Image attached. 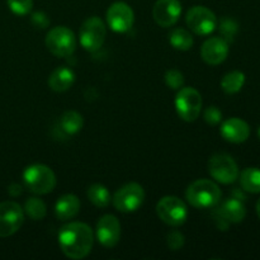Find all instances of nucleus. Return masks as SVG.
Instances as JSON below:
<instances>
[{
  "mask_svg": "<svg viewBox=\"0 0 260 260\" xmlns=\"http://www.w3.org/2000/svg\"><path fill=\"white\" fill-rule=\"evenodd\" d=\"M106 24L99 17H90L83 23L79 32L80 45L89 52H95L106 41Z\"/></svg>",
  "mask_w": 260,
  "mask_h": 260,
  "instance_id": "obj_7",
  "label": "nucleus"
},
{
  "mask_svg": "<svg viewBox=\"0 0 260 260\" xmlns=\"http://www.w3.org/2000/svg\"><path fill=\"white\" fill-rule=\"evenodd\" d=\"M135 14L132 8L123 2H116L107 10V23L117 33H126L132 28Z\"/></svg>",
  "mask_w": 260,
  "mask_h": 260,
  "instance_id": "obj_12",
  "label": "nucleus"
},
{
  "mask_svg": "<svg viewBox=\"0 0 260 260\" xmlns=\"http://www.w3.org/2000/svg\"><path fill=\"white\" fill-rule=\"evenodd\" d=\"M30 22H32L33 27L40 28V29H45L50 25V18L46 13L43 12H36L32 14V18H30Z\"/></svg>",
  "mask_w": 260,
  "mask_h": 260,
  "instance_id": "obj_31",
  "label": "nucleus"
},
{
  "mask_svg": "<svg viewBox=\"0 0 260 260\" xmlns=\"http://www.w3.org/2000/svg\"><path fill=\"white\" fill-rule=\"evenodd\" d=\"M112 201H113L116 210L119 212H135L144 203L145 190L139 183H128L117 190Z\"/></svg>",
  "mask_w": 260,
  "mask_h": 260,
  "instance_id": "obj_8",
  "label": "nucleus"
},
{
  "mask_svg": "<svg viewBox=\"0 0 260 260\" xmlns=\"http://www.w3.org/2000/svg\"><path fill=\"white\" fill-rule=\"evenodd\" d=\"M80 211V201L74 194H65L57 200L55 205V215L58 220H73Z\"/></svg>",
  "mask_w": 260,
  "mask_h": 260,
  "instance_id": "obj_18",
  "label": "nucleus"
},
{
  "mask_svg": "<svg viewBox=\"0 0 260 260\" xmlns=\"http://www.w3.org/2000/svg\"><path fill=\"white\" fill-rule=\"evenodd\" d=\"M84 119L79 112L76 111H66L60 118V128L65 135L73 136L80 132L83 128Z\"/></svg>",
  "mask_w": 260,
  "mask_h": 260,
  "instance_id": "obj_20",
  "label": "nucleus"
},
{
  "mask_svg": "<svg viewBox=\"0 0 260 260\" xmlns=\"http://www.w3.org/2000/svg\"><path fill=\"white\" fill-rule=\"evenodd\" d=\"M25 188L35 194H47L56 187V175L52 169L43 164H33L23 173Z\"/></svg>",
  "mask_w": 260,
  "mask_h": 260,
  "instance_id": "obj_3",
  "label": "nucleus"
},
{
  "mask_svg": "<svg viewBox=\"0 0 260 260\" xmlns=\"http://www.w3.org/2000/svg\"><path fill=\"white\" fill-rule=\"evenodd\" d=\"M177 113L183 121L194 122L202 111V96L194 88H180L175 98Z\"/></svg>",
  "mask_w": 260,
  "mask_h": 260,
  "instance_id": "obj_5",
  "label": "nucleus"
},
{
  "mask_svg": "<svg viewBox=\"0 0 260 260\" xmlns=\"http://www.w3.org/2000/svg\"><path fill=\"white\" fill-rule=\"evenodd\" d=\"M188 203L196 208H211L221 201V189L215 182L208 179H198L193 182L185 192Z\"/></svg>",
  "mask_w": 260,
  "mask_h": 260,
  "instance_id": "obj_2",
  "label": "nucleus"
},
{
  "mask_svg": "<svg viewBox=\"0 0 260 260\" xmlns=\"http://www.w3.org/2000/svg\"><path fill=\"white\" fill-rule=\"evenodd\" d=\"M218 215L226 223H239L245 218L246 208L238 198H229L220 206Z\"/></svg>",
  "mask_w": 260,
  "mask_h": 260,
  "instance_id": "obj_17",
  "label": "nucleus"
},
{
  "mask_svg": "<svg viewBox=\"0 0 260 260\" xmlns=\"http://www.w3.org/2000/svg\"><path fill=\"white\" fill-rule=\"evenodd\" d=\"M185 22L189 29L198 36H208L217 27L216 14L208 8L197 5L188 10Z\"/></svg>",
  "mask_w": 260,
  "mask_h": 260,
  "instance_id": "obj_10",
  "label": "nucleus"
},
{
  "mask_svg": "<svg viewBox=\"0 0 260 260\" xmlns=\"http://www.w3.org/2000/svg\"><path fill=\"white\" fill-rule=\"evenodd\" d=\"M156 213L160 220L169 226L183 225L188 217V208L180 198L167 196L156 205Z\"/></svg>",
  "mask_w": 260,
  "mask_h": 260,
  "instance_id": "obj_6",
  "label": "nucleus"
},
{
  "mask_svg": "<svg viewBox=\"0 0 260 260\" xmlns=\"http://www.w3.org/2000/svg\"><path fill=\"white\" fill-rule=\"evenodd\" d=\"M45 43L47 50L56 57H70L75 52L78 41L70 28L58 25L48 30Z\"/></svg>",
  "mask_w": 260,
  "mask_h": 260,
  "instance_id": "obj_4",
  "label": "nucleus"
},
{
  "mask_svg": "<svg viewBox=\"0 0 260 260\" xmlns=\"http://www.w3.org/2000/svg\"><path fill=\"white\" fill-rule=\"evenodd\" d=\"M220 32L223 36L222 38L226 42L233 41L236 32H238V23L235 20L230 19V18H225V19H222V22L220 24Z\"/></svg>",
  "mask_w": 260,
  "mask_h": 260,
  "instance_id": "obj_27",
  "label": "nucleus"
},
{
  "mask_svg": "<svg viewBox=\"0 0 260 260\" xmlns=\"http://www.w3.org/2000/svg\"><path fill=\"white\" fill-rule=\"evenodd\" d=\"M208 173L221 184H231L239 178V167L228 154H216L208 161Z\"/></svg>",
  "mask_w": 260,
  "mask_h": 260,
  "instance_id": "obj_9",
  "label": "nucleus"
},
{
  "mask_svg": "<svg viewBox=\"0 0 260 260\" xmlns=\"http://www.w3.org/2000/svg\"><path fill=\"white\" fill-rule=\"evenodd\" d=\"M8 7L14 14L25 15L33 8V0H8Z\"/></svg>",
  "mask_w": 260,
  "mask_h": 260,
  "instance_id": "obj_26",
  "label": "nucleus"
},
{
  "mask_svg": "<svg viewBox=\"0 0 260 260\" xmlns=\"http://www.w3.org/2000/svg\"><path fill=\"white\" fill-rule=\"evenodd\" d=\"M182 4L179 0H156L152 9L154 19L160 27H172L179 20Z\"/></svg>",
  "mask_w": 260,
  "mask_h": 260,
  "instance_id": "obj_14",
  "label": "nucleus"
},
{
  "mask_svg": "<svg viewBox=\"0 0 260 260\" xmlns=\"http://www.w3.org/2000/svg\"><path fill=\"white\" fill-rule=\"evenodd\" d=\"M240 185L245 192L260 193V169L259 168H246L239 173Z\"/></svg>",
  "mask_w": 260,
  "mask_h": 260,
  "instance_id": "obj_21",
  "label": "nucleus"
},
{
  "mask_svg": "<svg viewBox=\"0 0 260 260\" xmlns=\"http://www.w3.org/2000/svg\"><path fill=\"white\" fill-rule=\"evenodd\" d=\"M256 213H258V216L260 218V198H259L258 202H256Z\"/></svg>",
  "mask_w": 260,
  "mask_h": 260,
  "instance_id": "obj_33",
  "label": "nucleus"
},
{
  "mask_svg": "<svg viewBox=\"0 0 260 260\" xmlns=\"http://www.w3.org/2000/svg\"><path fill=\"white\" fill-rule=\"evenodd\" d=\"M165 83L169 88L179 90L184 85V76L179 70L172 69V70H168L167 74H165Z\"/></svg>",
  "mask_w": 260,
  "mask_h": 260,
  "instance_id": "obj_28",
  "label": "nucleus"
},
{
  "mask_svg": "<svg viewBox=\"0 0 260 260\" xmlns=\"http://www.w3.org/2000/svg\"><path fill=\"white\" fill-rule=\"evenodd\" d=\"M184 245V236L179 231H172V233L168 235V246H169L170 250L177 251L179 249L183 248Z\"/></svg>",
  "mask_w": 260,
  "mask_h": 260,
  "instance_id": "obj_30",
  "label": "nucleus"
},
{
  "mask_svg": "<svg viewBox=\"0 0 260 260\" xmlns=\"http://www.w3.org/2000/svg\"><path fill=\"white\" fill-rule=\"evenodd\" d=\"M258 136H259V139H260V127H259V129H258Z\"/></svg>",
  "mask_w": 260,
  "mask_h": 260,
  "instance_id": "obj_34",
  "label": "nucleus"
},
{
  "mask_svg": "<svg viewBox=\"0 0 260 260\" xmlns=\"http://www.w3.org/2000/svg\"><path fill=\"white\" fill-rule=\"evenodd\" d=\"M9 193L15 197V196H18L22 193V187H20L19 184H12L9 187Z\"/></svg>",
  "mask_w": 260,
  "mask_h": 260,
  "instance_id": "obj_32",
  "label": "nucleus"
},
{
  "mask_svg": "<svg viewBox=\"0 0 260 260\" xmlns=\"http://www.w3.org/2000/svg\"><path fill=\"white\" fill-rule=\"evenodd\" d=\"M220 134L226 141L231 144H241V142H245L250 136V127L244 119L233 117V118L226 119L221 124Z\"/></svg>",
  "mask_w": 260,
  "mask_h": 260,
  "instance_id": "obj_16",
  "label": "nucleus"
},
{
  "mask_svg": "<svg viewBox=\"0 0 260 260\" xmlns=\"http://www.w3.org/2000/svg\"><path fill=\"white\" fill-rule=\"evenodd\" d=\"M95 236L104 248H114L121 239V223L113 215H104L96 223Z\"/></svg>",
  "mask_w": 260,
  "mask_h": 260,
  "instance_id": "obj_13",
  "label": "nucleus"
},
{
  "mask_svg": "<svg viewBox=\"0 0 260 260\" xmlns=\"http://www.w3.org/2000/svg\"><path fill=\"white\" fill-rule=\"evenodd\" d=\"M24 222V211L17 202L0 203V238H8L17 233Z\"/></svg>",
  "mask_w": 260,
  "mask_h": 260,
  "instance_id": "obj_11",
  "label": "nucleus"
},
{
  "mask_svg": "<svg viewBox=\"0 0 260 260\" xmlns=\"http://www.w3.org/2000/svg\"><path fill=\"white\" fill-rule=\"evenodd\" d=\"M94 234L90 226L83 222H70L58 233V245L68 258L79 260L90 254Z\"/></svg>",
  "mask_w": 260,
  "mask_h": 260,
  "instance_id": "obj_1",
  "label": "nucleus"
},
{
  "mask_svg": "<svg viewBox=\"0 0 260 260\" xmlns=\"http://www.w3.org/2000/svg\"><path fill=\"white\" fill-rule=\"evenodd\" d=\"M24 211L33 221H41L45 218L46 213H47V208H46L45 202L40 198L32 197L25 202Z\"/></svg>",
  "mask_w": 260,
  "mask_h": 260,
  "instance_id": "obj_25",
  "label": "nucleus"
},
{
  "mask_svg": "<svg viewBox=\"0 0 260 260\" xmlns=\"http://www.w3.org/2000/svg\"><path fill=\"white\" fill-rule=\"evenodd\" d=\"M169 42L175 50L188 51L193 46V37L188 30L175 28L169 33Z\"/></svg>",
  "mask_w": 260,
  "mask_h": 260,
  "instance_id": "obj_24",
  "label": "nucleus"
},
{
  "mask_svg": "<svg viewBox=\"0 0 260 260\" xmlns=\"http://www.w3.org/2000/svg\"><path fill=\"white\" fill-rule=\"evenodd\" d=\"M203 118H205V121L207 122L208 124H211V126H217V124L221 123V121H222V112H221L217 107L211 106L205 111Z\"/></svg>",
  "mask_w": 260,
  "mask_h": 260,
  "instance_id": "obj_29",
  "label": "nucleus"
},
{
  "mask_svg": "<svg viewBox=\"0 0 260 260\" xmlns=\"http://www.w3.org/2000/svg\"><path fill=\"white\" fill-rule=\"evenodd\" d=\"M86 194H88L89 201H90L95 207H99V208H106L112 201L109 190L107 189L104 185L98 184V183H96V184L90 185V187L88 188Z\"/></svg>",
  "mask_w": 260,
  "mask_h": 260,
  "instance_id": "obj_23",
  "label": "nucleus"
},
{
  "mask_svg": "<svg viewBox=\"0 0 260 260\" xmlns=\"http://www.w3.org/2000/svg\"><path fill=\"white\" fill-rule=\"evenodd\" d=\"M245 84V74L241 71H231L221 80V88L226 94H236Z\"/></svg>",
  "mask_w": 260,
  "mask_h": 260,
  "instance_id": "obj_22",
  "label": "nucleus"
},
{
  "mask_svg": "<svg viewBox=\"0 0 260 260\" xmlns=\"http://www.w3.org/2000/svg\"><path fill=\"white\" fill-rule=\"evenodd\" d=\"M75 81V74L66 66H60L48 78V86L56 93H63L73 86Z\"/></svg>",
  "mask_w": 260,
  "mask_h": 260,
  "instance_id": "obj_19",
  "label": "nucleus"
},
{
  "mask_svg": "<svg viewBox=\"0 0 260 260\" xmlns=\"http://www.w3.org/2000/svg\"><path fill=\"white\" fill-rule=\"evenodd\" d=\"M229 55V42L222 37L208 38L201 48V56L208 65H220Z\"/></svg>",
  "mask_w": 260,
  "mask_h": 260,
  "instance_id": "obj_15",
  "label": "nucleus"
}]
</instances>
